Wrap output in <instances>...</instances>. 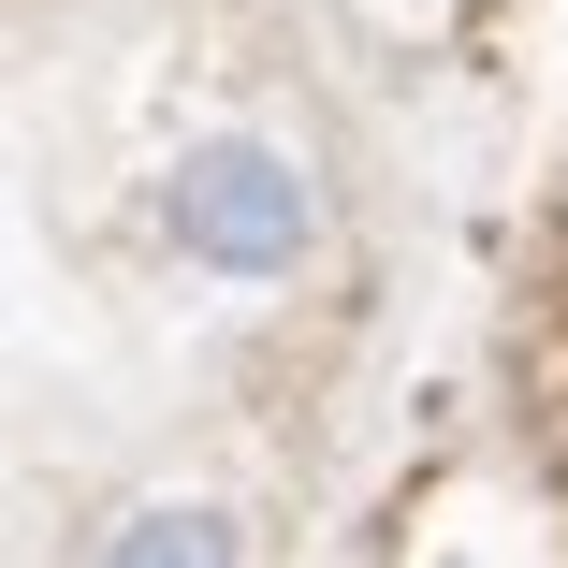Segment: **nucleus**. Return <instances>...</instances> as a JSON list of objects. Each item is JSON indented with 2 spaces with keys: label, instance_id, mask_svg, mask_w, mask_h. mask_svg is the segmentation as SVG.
I'll return each instance as SVG.
<instances>
[{
  "label": "nucleus",
  "instance_id": "obj_1",
  "mask_svg": "<svg viewBox=\"0 0 568 568\" xmlns=\"http://www.w3.org/2000/svg\"><path fill=\"white\" fill-rule=\"evenodd\" d=\"M175 248H190L204 277H292V263L321 248V204H306V175H292L277 146L219 132V146L175 161Z\"/></svg>",
  "mask_w": 568,
  "mask_h": 568
},
{
  "label": "nucleus",
  "instance_id": "obj_2",
  "mask_svg": "<svg viewBox=\"0 0 568 568\" xmlns=\"http://www.w3.org/2000/svg\"><path fill=\"white\" fill-rule=\"evenodd\" d=\"M118 554H234V525H219V510H132Z\"/></svg>",
  "mask_w": 568,
  "mask_h": 568
}]
</instances>
